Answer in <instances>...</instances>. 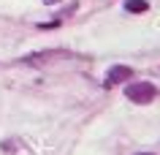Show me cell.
I'll return each mask as SVG.
<instances>
[{
  "label": "cell",
  "instance_id": "cell-1",
  "mask_svg": "<svg viewBox=\"0 0 160 155\" xmlns=\"http://www.w3.org/2000/svg\"><path fill=\"white\" fill-rule=\"evenodd\" d=\"M71 57H73V52H68V49H41V52H33V54H25L22 65L43 68V65H54V63L71 60Z\"/></svg>",
  "mask_w": 160,
  "mask_h": 155
},
{
  "label": "cell",
  "instance_id": "cell-2",
  "mask_svg": "<svg viewBox=\"0 0 160 155\" xmlns=\"http://www.w3.org/2000/svg\"><path fill=\"white\" fill-rule=\"evenodd\" d=\"M155 95H158V87L152 82H133V85L125 87V98L133 103H149L155 101Z\"/></svg>",
  "mask_w": 160,
  "mask_h": 155
},
{
  "label": "cell",
  "instance_id": "cell-3",
  "mask_svg": "<svg viewBox=\"0 0 160 155\" xmlns=\"http://www.w3.org/2000/svg\"><path fill=\"white\" fill-rule=\"evenodd\" d=\"M130 76H133V68L130 65H111V71L103 79V87H117L122 82H128Z\"/></svg>",
  "mask_w": 160,
  "mask_h": 155
},
{
  "label": "cell",
  "instance_id": "cell-4",
  "mask_svg": "<svg viewBox=\"0 0 160 155\" xmlns=\"http://www.w3.org/2000/svg\"><path fill=\"white\" fill-rule=\"evenodd\" d=\"M147 8H149L147 0H125V11H130V14H144Z\"/></svg>",
  "mask_w": 160,
  "mask_h": 155
},
{
  "label": "cell",
  "instance_id": "cell-5",
  "mask_svg": "<svg viewBox=\"0 0 160 155\" xmlns=\"http://www.w3.org/2000/svg\"><path fill=\"white\" fill-rule=\"evenodd\" d=\"M41 3H46V6H54V3H60V0H41Z\"/></svg>",
  "mask_w": 160,
  "mask_h": 155
},
{
  "label": "cell",
  "instance_id": "cell-6",
  "mask_svg": "<svg viewBox=\"0 0 160 155\" xmlns=\"http://www.w3.org/2000/svg\"><path fill=\"white\" fill-rule=\"evenodd\" d=\"M136 155H155V152H136Z\"/></svg>",
  "mask_w": 160,
  "mask_h": 155
}]
</instances>
